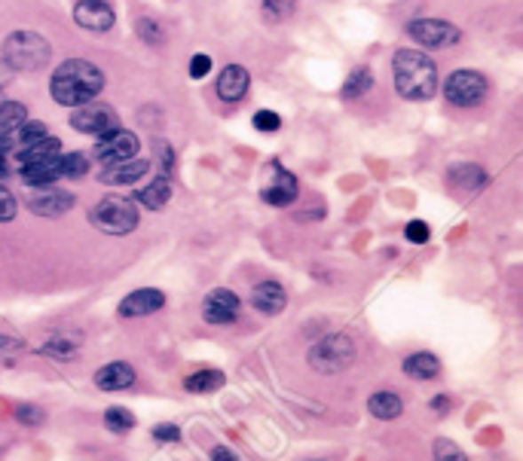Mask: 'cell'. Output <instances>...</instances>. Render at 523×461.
Returning a JSON list of instances; mask_svg holds the SVG:
<instances>
[{
    "label": "cell",
    "mask_w": 523,
    "mask_h": 461,
    "mask_svg": "<svg viewBox=\"0 0 523 461\" xmlns=\"http://www.w3.org/2000/svg\"><path fill=\"white\" fill-rule=\"evenodd\" d=\"M226 376L220 373V370H196V373H190L187 379H184V388L190 391V395H211V391L224 388Z\"/></svg>",
    "instance_id": "obj_24"
},
{
    "label": "cell",
    "mask_w": 523,
    "mask_h": 461,
    "mask_svg": "<svg viewBox=\"0 0 523 461\" xmlns=\"http://www.w3.org/2000/svg\"><path fill=\"white\" fill-rule=\"evenodd\" d=\"M150 162L141 160V156H132V160H123V162H110L101 168V184L107 187H129V184H138L144 175H147Z\"/></svg>",
    "instance_id": "obj_15"
},
{
    "label": "cell",
    "mask_w": 523,
    "mask_h": 461,
    "mask_svg": "<svg viewBox=\"0 0 523 461\" xmlns=\"http://www.w3.org/2000/svg\"><path fill=\"white\" fill-rule=\"evenodd\" d=\"M16 211H19L16 196H12V192L6 190V187H0V223H6V220L16 217Z\"/></svg>",
    "instance_id": "obj_38"
},
{
    "label": "cell",
    "mask_w": 523,
    "mask_h": 461,
    "mask_svg": "<svg viewBox=\"0 0 523 461\" xmlns=\"http://www.w3.org/2000/svg\"><path fill=\"white\" fill-rule=\"evenodd\" d=\"M239 312H242V300H239L230 287H215L202 302V318L209 321L211 327L233 324V321H239Z\"/></svg>",
    "instance_id": "obj_9"
},
{
    "label": "cell",
    "mask_w": 523,
    "mask_h": 461,
    "mask_svg": "<svg viewBox=\"0 0 523 461\" xmlns=\"http://www.w3.org/2000/svg\"><path fill=\"white\" fill-rule=\"evenodd\" d=\"M50 43L34 31H16L4 40V61L12 71H40L50 61Z\"/></svg>",
    "instance_id": "obj_5"
},
{
    "label": "cell",
    "mask_w": 523,
    "mask_h": 461,
    "mask_svg": "<svg viewBox=\"0 0 523 461\" xmlns=\"http://www.w3.org/2000/svg\"><path fill=\"white\" fill-rule=\"evenodd\" d=\"M444 95H447V101H450L453 107H474V105H480V101H484V95H487L484 74L468 71V67H463V71H453L450 77H447Z\"/></svg>",
    "instance_id": "obj_7"
},
{
    "label": "cell",
    "mask_w": 523,
    "mask_h": 461,
    "mask_svg": "<svg viewBox=\"0 0 523 461\" xmlns=\"http://www.w3.org/2000/svg\"><path fill=\"white\" fill-rule=\"evenodd\" d=\"M432 456H435V461H468L465 452L459 449L453 440H447V437L435 440V446H432Z\"/></svg>",
    "instance_id": "obj_32"
},
{
    "label": "cell",
    "mask_w": 523,
    "mask_h": 461,
    "mask_svg": "<svg viewBox=\"0 0 523 461\" xmlns=\"http://www.w3.org/2000/svg\"><path fill=\"white\" fill-rule=\"evenodd\" d=\"M248 82H251V77H248V71L242 65H226L218 77V95L226 105H236V101L245 98Z\"/></svg>",
    "instance_id": "obj_19"
},
{
    "label": "cell",
    "mask_w": 523,
    "mask_h": 461,
    "mask_svg": "<svg viewBox=\"0 0 523 461\" xmlns=\"http://www.w3.org/2000/svg\"><path fill=\"white\" fill-rule=\"evenodd\" d=\"M138 425V418L132 416V410L126 407H107L105 410V428L110 434H126V431H132Z\"/></svg>",
    "instance_id": "obj_26"
},
{
    "label": "cell",
    "mask_w": 523,
    "mask_h": 461,
    "mask_svg": "<svg viewBox=\"0 0 523 461\" xmlns=\"http://www.w3.org/2000/svg\"><path fill=\"white\" fill-rule=\"evenodd\" d=\"M89 220L99 232H107V236H129V232L138 226V205L135 199L129 196H105L92 211H89Z\"/></svg>",
    "instance_id": "obj_4"
},
{
    "label": "cell",
    "mask_w": 523,
    "mask_h": 461,
    "mask_svg": "<svg viewBox=\"0 0 523 461\" xmlns=\"http://www.w3.org/2000/svg\"><path fill=\"white\" fill-rule=\"evenodd\" d=\"M408 34L419 46H429V50L450 46L459 40V27L450 22H440V19H416V22L408 25Z\"/></svg>",
    "instance_id": "obj_10"
},
{
    "label": "cell",
    "mask_w": 523,
    "mask_h": 461,
    "mask_svg": "<svg viewBox=\"0 0 523 461\" xmlns=\"http://www.w3.org/2000/svg\"><path fill=\"white\" fill-rule=\"evenodd\" d=\"M209 71H211V59H209V55H202V52L193 55V59H190V77L193 80H202Z\"/></svg>",
    "instance_id": "obj_40"
},
{
    "label": "cell",
    "mask_w": 523,
    "mask_h": 461,
    "mask_svg": "<svg viewBox=\"0 0 523 461\" xmlns=\"http://www.w3.org/2000/svg\"><path fill=\"white\" fill-rule=\"evenodd\" d=\"M432 236V230L425 226V220H410L408 226H404V238H408L410 245H425Z\"/></svg>",
    "instance_id": "obj_36"
},
{
    "label": "cell",
    "mask_w": 523,
    "mask_h": 461,
    "mask_svg": "<svg viewBox=\"0 0 523 461\" xmlns=\"http://www.w3.org/2000/svg\"><path fill=\"white\" fill-rule=\"evenodd\" d=\"M291 12H294V0H264L266 22H285Z\"/></svg>",
    "instance_id": "obj_33"
},
{
    "label": "cell",
    "mask_w": 523,
    "mask_h": 461,
    "mask_svg": "<svg viewBox=\"0 0 523 461\" xmlns=\"http://www.w3.org/2000/svg\"><path fill=\"white\" fill-rule=\"evenodd\" d=\"M77 348H80V340H77V336H59V340L44 342V346H40L37 352L46 355V357H59V361H67V357L77 355Z\"/></svg>",
    "instance_id": "obj_27"
},
{
    "label": "cell",
    "mask_w": 523,
    "mask_h": 461,
    "mask_svg": "<svg viewBox=\"0 0 523 461\" xmlns=\"http://www.w3.org/2000/svg\"><path fill=\"white\" fill-rule=\"evenodd\" d=\"M447 181H450V187H456L463 192H474L487 184V171L480 168V165L463 162V165H453V168L447 171Z\"/></svg>",
    "instance_id": "obj_22"
},
{
    "label": "cell",
    "mask_w": 523,
    "mask_h": 461,
    "mask_svg": "<svg viewBox=\"0 0 523 461\" xmlns=\"http://www.w3.org/2000/svg\"><path fill=\"white\" fill-rule=\"evenodd\" d=\"M260 199L273 208H288L297 199V177L279 162H270L264 168V184H260Z\"/></svg>",
    "instance_id": "obj_6"
},
{
    "label": "cell",
    "mask_w": 523,
    "mask_h": 461,
    "mask_svg": "<svg viewBox=\"0 0 523 461\" xmlns=\"http://www.w3.org/2000/svg\"><path fill=\"white\" fill-rule=\"evenodd\" d=\"M169 199H171L169 177H156V181H150L147 187H141L135 192V205H141V208H147V211H162L165 205H169Z\"/></svg>",
    "instance_id": "obj_23"
},
{
    "label": "cell",
    "mask_w": 523,
    "mask_h": 461,
    "mask_svg": "<svg viewBox=\"0 0 523 461\" xmlns=\"http://www.w3.org/2000/svg\"><path fill=\"white\" fill-rule=\"evenodd\" d=\"M138 34H141V37L147 40L150 46L162 43V31H160V25H154V22H150V19H141V22H138Z\"/></svg>",
    "instance_id": "obj_39"
},
{
    "label": "cell",
    "mask_w": 523,
    "mask_h": 461,
    "mask_svg": "<svg viewBox=\"0 0 523 461\" xmlns=\"http://www.w3.org/2000/svg\"><path fill=\"white\" fill-rule=\"evenodd\" d=\"M211 461H242L230 446H211Z\"/></svg>",
    "instance_id": "obj_41"
},
{
    "label": "cell",
    "mask_w": 523,
    "mask_h": 461,
    "mask_svg": "<svg viewBox=\"0 0 523 461\" xmlns=\"http://www.w3.org/2000/svg\"><path fill=\"white\" fill-rule=\"evenodd\" d=\"M71 126L83 135H107L114 129H120V116L110 105L101 101H86L71 113Z\"/></svg>",
    "instance_id": "obj_8"
},
{
    "label": "cell",
    "mask_w": 523,
    "mask_h": 461,
    "mask_svg": "<svg viewBox=\"0 0 523 461\" xmlns=\"http://www.w3.org/2000/svg\"><path fill=\"white\" fill-rule=\"evenodd\" d=\"M429 407L435 410V412H450L453 410V397L450 395H435L429 401Z\"/></svg>",
    "instance_id": "obj_42"
},
{
    "label": "cell",
    "mask_w": 523,
    "mask_h": 461,
    "mask_svg": "<svg viewBox=\"0 0 523 461\" xmlns=\"http://www.w3.org/2000/svg\"><path fill=\"white\" fill-rule=\"evenodd\" d=\"M355 342L346 333H328L309 348V367L321 376H337L346 373L355 363Z\"/></svg>",
    "instance_id": "obj_3"
},
{
    "label": "cell",
    "mask_w": 523,
    "mask_h": 461,
    "mask_svg": "<svg viewBox=\"0 0 523 461\" xmlns=\"http://www.w3.org/2000/svg\"><path fill=\"white\" fill-rule=\"evenodd\" d=\"M135 153H138V137L132 132H126V129H114L107 135H99V144H95V160L101 165L132 160Z\"/></svg>",
    "instance_id": "obj_11"
},
{
    "label": "cell",
    "mask_w": 523,
    "mask_h": 461,
    "mask_svg": "<svg viewBox=\"0 0 523 461\" xmlns=\"http://www.w3.org/2000/svg\"><path fill=\"white\" fill-rule=\"evenodd\" d=\"M374 86V77H370V71L368 67H355L353 74H349V80H346V86H343V98L346 101H355V98H361L368 89Z\"/></svg>",
    "instance_id": "obj_28"
},
{
    "label": "cell",
    "mask_w": 523,
    "mask_h": 461,
    "mask_svg": "<svg viewBox=\"0 0 523 461\" xmlns=\"http://www.w3.org/2000/svg\"><path fill=\"white\" fill-rule=\"evenodd\" d=\"M395 89L408 101H429L438 92V67L435 61L419 50H398L392 59Z\"/></svg>",
    "instance_id": "obj_2"
},
{
    "label": "cell",
    "mask_w": 523,
    "mask_h": 461,
    "mask_svg": "<svg viewBox=\"0 0 523 461\" xmlns=\"http://www.w3.org/2000/svg\"><path fill=\"white\" fill-rule=\"evenodd\" d=\"M135 379H138L135 367H132V363H126V361H110V363H105V367L95 370V376H92V382H95V388H99V391L132 388Z\"/></svg>",
    "instance_id": "obj_16"
},
{
    "label": "cell",
    "mask_w": 523,
    "mask_h": 461,
    "mask_svg": "<svg viewBox=\"0 0 523 461\" xmlns=\"http://www.w3.org/2000/svg\"><path fill=\"white\" fill-rule=\"evenodd\" d=\"M165 306V293L156 291V287H138V291L126 293L116 306L120 318H147V315L160 312Z\"/></svg>",
    "instance_id": "obj_13"
},
{
    "label": "cell",
    "mask_w": 523,
    "mask_h": 461,
    "mask_svg": "<svg viewBox=\"0 0 523 461\" xmlns=\"http://www.w3.org/2000/svg\"><path fill=\"white\" fill-rule=\"evenodd\" d=\"M368 412L374 418H380V422H395L404 412V401H401V395H395V391H389V388L374 391V395L368 397Z\"/></svg>",
    "instance_id": "obj_21"
},
{
    "label": "cell",
    "mask_w": 523,
    "mask_h": 461,
    "mask_svg": "<svg viewBox=\"0 0 523 461\" xmlns=\"http://www.w3.org/2000/svg\"><path fill=\"white\" fill-rule=\"evenodd\" d=\"M401 370L413 382H432L440 376V361H438V355H432V352H413L404 357Z\"/></svg>",
    "instance_id": "obj_20"
},
{
    "label": "cell",
    "mask_w": 523,
    "mask_h": 461,
    "mask_svg": "<svg viewBox=\"0 0 523 461\" xmlns=\"http://www.w3.org/2000/svg\"><path fill=\"white\" fill-rule=\"evenodd\" d=\"M105 89V74L99 65L86 59H71L65 65H59V71L50 80V95L52 101L65 107H80L86 101H92L95 95Z\"/></svg>",
    "instance_id": "obj_1"
},
{
    "label": "cell",
    "mask_w": 523,
    "mask_h": 461,
    "mask_svg": "<svg viewBox=\"0 0 523 461\" xmlns=\"http://www.w3.org/2000/svg\"><path fill=\"white\" fill-rule=\"evenodd\" d=\"M28 208L40 217H61L74 208V196L67 190L52 187V184L50 187H34L31 199H28Z\"/></svg>",
    "instance_id": "obj_12"
},
{
    "label": "cell",
    "mask_w": 523,
    "mask_h": 461,
    "mask_svg": "<svg viewBox=\"0 0 523 461\" xmlns=\"http://www.w3.org/2000/svg\"><path fill=\"white\" fill-rule=\"evenodd\" d=\"M309 461H321V458H309Z\"/></svg>",
    "instance_id": "obj_44"
},
{
    "label": "cell",
    "mask_w": 523,
    "mask_h": 461,
    "mask_svg": "<svg viewBox=\"0 0 523 461\" xmlns=\"http://www.w3.org/2000/svg\"><path fill=\"white\" fill-rule=\"evenodd\" d=\"M254 129H258V132H279L281 129L279 113H273V110H258V113H254Z\"/></svg>",
    "instance_id": "obj_37"
},
{
    "label": "cell",
    "mask_w": 523,
    "mask_h": 461,
    "mask_svg": "<svg viewBox=\"0 0 523 461\" xmlns=\"http://www.w3.org/2000/svg\"><path fill=\"white\" fill-rule=\"evenodd\" d=\"M50 132H46V122H40V120H34V122H22V126L16 129V132L10 135V141H6V147H16V153L19 150H25V147H31V144H37L40 137H46Z\"/></svg>",
    "instance_id": "obj_25"
},
{
    "label": "cell",
    "mask_w": 523,
    "mask_h": 461,
    "mask_svg": "<svg viewBox=\"0 0 523 461\" xmlns=\"http://www.w3.org/2000/svg\"><path fill=\"white\" fill-rule=\"evenodd\" d=\"M251 306L260 315H281L288 306V293L279 281H260L251 287Z\"/></svg>",
    "instance_id": "obj_18"
},
{
    "label": "cell",
    "mask_w": 523,
    "mask_h": 461,
    "mask_svg": "<svg viewBox=\"0 0 523 461\" xmlns=\"http://www.w3.org/2000/svg\"><path fill=\"white\" fill-rule=\"evenodd\" d=\"M74 22L80 27H86V31H110L116 22V12L114 6L107 4V0H80L77 6H74Z\"/></svg>",
    "instance_id": "obj_14"
},
{
    "label": "cell",
    "mask_w": 523,
    "mask_h": 461,
    "mask_svg": "<svg viewBox=\"0 0 523 461\" xmlns=\"http://www.w3.org/2000/svg\"><path fill=\"white\" fill-rule=\"evenodd\" d=\"M89 171V162L83 153H65L61 156V177H71V181H77V177H86Z\"/></svg>",
    "instance_id": "obj_31"
},
{
    "label": "cell",
    "mask_w": 523,
    "mask_h": 461,
    "mask_svg": "<svg viewBox=\"0 0 523 461\" xmlns=\"http://www.w3.org/2000/svg\"><path fill=\"white\" fill-rule=\"evenodd\" d=\"M61 177V153L22 162V181L28 187H50Z\"/></svg>",
    "instance_id": "obj_17"
},
{
    "label": "cell",
    "mask_w": 523,
    "mask_h": 461,
    "mask_svg": "<svg viewBox=\"0 0 523 461\" xmlns=\"http://www.w3.org/2000/svg\"><path fill=\"white\" fill-rule=\"evenodd\" d=\"M6 171H10V160H6V150L0 147V177H6Z\"/></svg>",
    "instance_id": "obj_43"
},
{
    "label": "cell",
    "mask_w": 523,
    "mask_h": 461,
    "mask_svg": "<svg viewBox=\"0 0 523 461\" xmlns=\"http://www.w3.org/2000/svg\"><path fill=\"white\" fill-rule=\"evenodd\" d=\"M25 352L22 340H16V336H4L0 333V367H6V363H16L19 355Z\"/></svg>",
    "instance_id": "obj_34"
},
{
    "label": "cell",
    "mask_w": 523,
    "mask_h": 461,
    "mask_svg": "<svg viewBox=\"0 0 523 461\" xmlns=\"http://www.w3.org/2000/svg\"><path fill=\"white\" fill-rule=\"evenodd\" d=\"M150 437H154L156 443H181V428L171 422H160L150 428Z\"/></svg>",
    "instance_id": "obj_35"
},
{
    "label": "cell",
    "mask_w": 523,
    "mask_h": 461,
    "mask_svg": "<svg viewBox=\"0 0 523 461\" xmlns=\"http://www.w3.org/2000/svg\"><path fill=\"white\" fill-rule=\"evenodd\" d=\"M12 418L19 425H28V428H37V425L46 422V410L37 407V403H16L12 407Z\"/></svg>",
    "instance_id": "obj_30"
},
{
    "label": "cell",
    "mask_w": 523,
    "mask_h": 461,
    "mask_svg": "<svg viewBox=\"0 0 523 461\" xmlns=\"http://www.w3.org/2000/svg\"><path fill=\"white\" fill-rule=\"evenodd\" d=\"M61 150V141L59 137H40L37 144H31V147H25V150H19L16 153V160H19V165L22 162H28V160H40V156H55Z\"/></svg>",
    "instance_id": "obj_29"
}]
</instances>
